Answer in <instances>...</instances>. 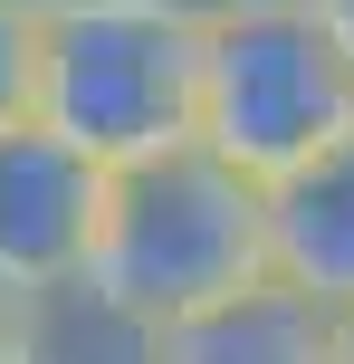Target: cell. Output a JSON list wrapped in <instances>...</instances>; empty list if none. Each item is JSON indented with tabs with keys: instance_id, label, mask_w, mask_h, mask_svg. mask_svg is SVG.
Instances as JSON below:
<instances>
[{
	"instance_id": "cell-9",
	"label": "cell",
	"mask_w": 354,
	"mask_h": 364,
	"mask_svg": "<svg viewBox=\"0 0 354 364\" xmlns=\"http://www.w3.org/2000/svg\"><path fill=\"white\" fill-rule=\"evenodd\" d=\"M38 326H48V297L0 269V364H38Z\"/></svg>"
},
{
	"instance_id": "cell-1",
	"label": "cell",
	"mask_w": 354,
	"mask_h": 364,
	"mask_svg": "<svg viewBox=\"0 0 354 364\" xmlns=\"http://www.w3.org/2000/svg\"><path fill=\"white\" fill-rule=\"evenodd\" d=\"M211 19L192 0H38V125L106 173L201 144Z\"/></svg>"
},
{
	"instance_id": "cell-10",
	"label": "cell",
	"mask_w": 354,
	"mask_h": 364,
	"mask_svg": "<svg viewBox=\"0 0 354 364\" xmlns=\"http://www.w3.org/2000/svg\"><path fill=\"white\" fill-rule=\"evenodd\" d=\"M306 10H316V19H326V29H336V38H345V48H354V0H306Z\"/></svg>"
},
{
	"instance_id": "cell-8",
	"label": "cell",
	"mask_w": 354,
	"mask_h": 364,
	"mask_svg": "<svg viewBox=\"0 0 354 364\" xmlns=\"http://www.w3.org/2000/svg\"><path fill=\"white\" fill-rule=\"evenodd\" d=\"M38 125V0H0V134Z\"/></svg>"
},
{
	"instance_id": "cell-3",
	"label": "cell",
	"mask_w": 354,
	"mask_h": 364,
	"mask_svg": "<svg viewBox=\"0 0 354 364\" xmlns=\"http://www.w3.org/2000/svg\"><path fill=\"white\" fill-rule=\"evenodd\" d=\"M201 144L249 182H297L354 144V48L306 0H230L211 10L201 58Z\"/></svg>"
},
{
	"instance_id": "cell-5",
	"label": "cell",
	"mask_w": 354,
	"mask_h": 364,
	"mask_svg": "<svg viewBox=\"0 0 354 364\" xmlns=\"http://www.w3.org/2000/svg\"><path fill=\"white\" fill-rule=\"evenodd\" d=\"M153 364H336V316L287 278H259V288L163 326Z\"/></svg>"
},
{
	"instance_id": "cell-11",
	"label": "cell",
	"mask_w": 354,
	"mask_h": 364,
	"mask_svg": "<svg viewBox=\"0 0 354 364\" xmlns=\"http://www.w3.org/2000/svg\"><path fill=\"white\" fill-rule=\"evenodd\" d=\"M336 364H354V316H336Z\"/></svg>"
},
{
	"instance_id": "cell-4",
	"label": "cell",
	"mask_w": 354,
	"mask_h": 364,
	"mask_svg": "<svg viewBox=\"0 0 354 364\" xmlns=\"http://www.w3.org/2000/svg\"><path fill=\"white\" fill-rule=\"evenodd\" d=\"M106 201H115V173L96 154H77L67 134H48V125L0 134V269L38 297L87 288L96 240H106Z\"/></svg>"
},
{
	"instance_id": "cell-6",
	"label": "cell",
	"mask_w": 354,
	"mask_h": 364,
	"mask_svg": "<svg viewBox=\"0 0 354 364\" xmlns=\"http://www.w3.org/2000/svg\"><path fill=\"white\" fill-rule=\"evenodd\" d=\"M268 259L326 316H354V144L268 192Z\"/></svg>"
},
{
	"instance_id": "cell-2",
	"label": "cell",
	"mask_w": 354,
	"mask_h": 364,
	"mask_svg": "<svg viewBox=\"0 0 354 364\" xmlns=\"http://www.w3.org/2000/svg\"><path fill=\"white\" fill-rule=\"evenodd\" d=\"M278 278L268 259V182L221 164L211 144H182L163 164L115 173L106 240H96L87 297H106L134 326H182V316L221 307V297Z\"/></svg>"
},
{
	"instance_id": "cell-7",
	"label": "cell",
	"mask_w": 354,
	"mask_h": 364,
	"mask_svg": "<svg viewBox=\"0 0 354 364\" xmlns=\"http://www.w3.org/2000/svg\"><path fill=\"white\" fill-rule=\"evenodd\" d=\"M153 346H163L153 326L115 316L106 297H87V288L48 297V326H38V364H153Z\"/></svg>"
}]
</instances>
